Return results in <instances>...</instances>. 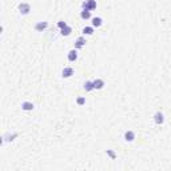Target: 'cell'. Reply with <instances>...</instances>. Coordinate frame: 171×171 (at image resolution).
Returning a JSON list of instances; mask_svg holds the SVG:
<instances>
[{
    "label": "cell",
    "instance_id": "cell-15",
    "mask_svg": "<svg viewBox=\"0 0 171 171\" xmlns=\"http://www.w3.org/2000/svg\"><path fill=\"white\" fill-rule=\"evenodd\" d=\"M83 88L86 90V91H92V90H95V88H94V82L87 80V82L83 84Z\"/></svg>",
    "mask_w": 171,
    "mask_h": 171
},
{
    "label": "cell",
    "instance_id": "cell-12",
    "mask_svg": "<svg viewBox=\"0 0 171 171\" xmlns=\"http://www.w3.org/2000/svg\"><path fill=\"white\" fill-rule=\"evenodd\" d=\"M71 32H72V28H71L70 26H67V27H64V28H61L60 30L61 36H70Z\"/></svg>",
    "mask_w": 171,
    "mask_h": 171
},
{
    "label": "cell",
    "instance_id": "cell-1",
    "mask_svg": "<svg viewBox=\"0 0 171 171\" xmlns=\"http://www.w3.org/2000/svg\"><path fill=\"white\" fill-rule=\"evenodd\" d=\"M96 1L95 0H86L82 3V8L83 9H87V11H94V9L96 8Z\"/></svg>",
    "mask_w": 171,
    "mask_h": 171
},
{
    "label": "cell",
    "instance_id": "cell-16",
    "mask_svg": "<svg viewBox=\"0 0 171 171\" xmlns=\"http://www.w3.org/2000/svg\"><path fill=\"white\" fill-rule=\"evenodd\" d=\"M82 32H83V35H92L94 34V27H84Z\"/></svg>",
    "mask_w": 171,
    "mask_h": 171
},
{
    "label": "cell",
    "instance_id": "cell-6",
    "mask_svg": "<svg viewBox=\"0 0 171 171\" xmlns=\"http://www.w3.org/2000/svg\"><path fill=\"white\" fill-rule=\"evenodd\" d=\"M74 75V68L72 67H64L61 71V76L63 78H71Z\"/></svg>",
    "mask_w": 171,
    "mask_h": 171
},
{
    "label": "cell",
    "instance_id": "cell-17",
    "mask_svg": "<svg viewBox=\"0 0 171 171\" xmlns=\"http://www.w3.org/2000/svg\"><path fill=\"white\" fill-rule=\"evenodd\" d=\"M76 103L79 106H83L84 103H86V98H83V96H79L78 99H76Z\"/></svg>",
    "mask_w": 171,
    "mask_h": 171
},
{
    "label": "cell",
    "instance_id": "cell-4",
    "mask_svg": "<svg viewBox=\"0 0 171 171\" xmlns=\"http://www.w3.org/2000/svg\"><path fill=\"white\" fill-rule=\"evenodd\" d=\"M154 122L156 123V124H163V122H164V115H163V112L156 111V112L154 114Z\"/></svg>",
    "mask_w": 171,
    "mask_h": 171
},
{
    "label": "cell",
    "instance_id": "cell-2",
    "mask_svg": "<svg viewBox=\"0 0 171 171\" xmlns=\"http://www.w3.org/2000/svg\"><path fill=\"white\" fill-rule=\"evenodd\" d=\"M18 9L22 15H28L31 11V5L28 4V3H20V4L18 5Z\"/></svg>",
    "mask_w": 171,
    "mask_h": 171
},
{
    "label": "cell",
    "instance_id": "cell-8",
    "mask_svg": "<svg viewBox=\"0 0 171 171\" xmlns=\"http://www.w3.org/2000/svg\"><path fill=\"white\" fill-rule=\"evenodd\" d=\"M135 139V132L131 131V130H128V131L124 132V141L126 142H132Z\"/></svg>",
    "mask_w": 171,
    "mask_h": 171
},
{
    "label": "cell",
    "instance_id": "cell-7",
    "mask_svg": "<svg viewBox=\"0 0 171 171\" xmlns=\"http://www.w3.org/2000/svg\"><path fill=\"white\" fill-rule=\"evenodd\" d=\"M67 59H68V61H75L76 59H78V50H71L70 52L67 53Z\"/></svg>",
    "mask_w": 171,
    "mask_h": 171
},
{
    "label": "cell",
    "instance_id": "cell-14",
    "mask_svg": "<svg viewBox=\"0 0 171 171\" xmlns=\"http://www.w3.org/2000/svg\"><path fill=\"white\" fill-rule=\"evenodd\" d=\"M15 138H18V132H13L12 135H9V134H7V135L3 136V139H4V142H12Z\"/></svg>",
    "mask_w": 171,
    "mask_h": 171
},
{
    "label": "cell",
    "instance_id": "cell-10",
    "mask_svg": "<svg viewBox=\"0 0 171 171\" xmlns=\"http://www.w3.org/2000/svg\"><path fill=\"white\" fill-rule=\"evenodd\" d=\"M34 103H31V102H23L22 103V108L24 111H32L34 110Z\"/></svg>",
    "mask_w": 171,
    "mask_h": 171
},
{
    "label": "cell",
    "instance_id": "cell-9",
    "mask_svg": "<svg viewBox=\"0 0 171 171\" xmlns=\"http://www.w3.org/2000/svg\"><path fill=\"white\" fill-rule=\"evenodd\" d=\"M103 24V19L96 16V18H92V27L94 28H99V27Z\"/></svg>",
    "mask_w": 171,
    "mask_h": 171
},
{
    "label": "cell",
    "instance_id": "cell-11",
    "mask_svg": "<svg viewBox=\"0 0 171 171\" xmlns=\"http://www.w3.org/2000/svg\"><path fill=\"white\" fill-rule=\"evenodd\" d=\"M103 87H104V80L103 79L94 80V88H95V90H102Z\"/></svg>",
    "mask_w": 171,
    "mask_h": 171
},
{
    "label": "cell",
    "instance_id": "cell-18",
    "mask_svg": "<svg viewBox=\"0 0 171 171\" xmlns=\"http://www.w3.org/2000/svg\"><path fill=\"white\" fill-rule=\"evenodd\" d=\"M107 155L110 156V158H112V159H115L116 158V154L112 151V150H107Z\"/></svg>",
    "mask_w": 171,
    "mask_h": 171
},
{
    "label": "cell",
    "instance_id": "cell-5",
    "mask_svg": "<svg viewBox=\"0 0 171 171\" xmlns=\"http://www.w3.org/2000/svg\"><path fill=\"white\" fill-rule=\"evenodd\" d=\"M86 43H87V42H86V39H84L83 36H80V38H78V39L75 40V50H80V48H83L84 46H86Z\"/></svg>",
    "mask_w": 171,
    "mask_h": 171
},
{
    "label": "cell",
    "instance_id": "cell-13",
    "mask_svg": "<svg viewBox=\"0 0 171 171\" xmlns=\"http://www.w3.org/2000/svg\"><path fill=\"white\" fill-rule=\"evenodd\" d=\"M80 18L83 19V20H88V19H91V11L83 9V11L80 12Z\"/></svg>",
    "mask_w": 171,
    "mask_h": 171
},
{
    "label": "cell",
    "instance_id": "cell-3",
    "mask_svg": "<svg viewBox=\"0 0 171 171\" xmlns=\"http://www.w3.org/2000/svg\"><path fill=\"white\" fill-rule=\"evenodd\" d=\"M47 27H48V23L47 22H38L34 26V30L38 31V32H43V31L47 30Z\"/></svg>",
    "mask_w": 171,
    "mask_h": 171
},
{
    "label": "cell",
    "instance_id": "cell-19",
    "mask_svg": "<svg viewBox=\"0 0 171 171\" xmlns=\"http://www.w3.org/2000/svg\"><path fill=\"white\" fill-rule=\"evenodd\" d=\"M67 26H68V24H67L66 22H63V20H60V22H57V27H59L60 30H61V28H64V27H67Z\"/></svg>",
    "mask_w": 171,
    "mask_h": 171
}]
</instances>
